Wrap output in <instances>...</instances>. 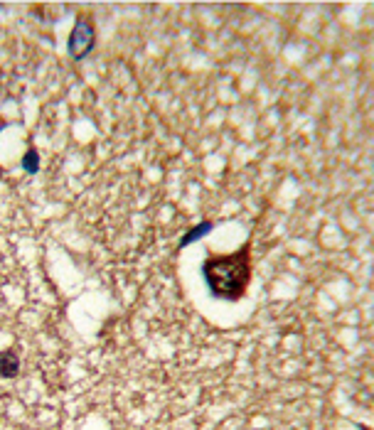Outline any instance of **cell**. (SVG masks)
<instances>
[{
    "instance_id": "1",
    "label": "cell",
    "mask_w": 374,
    "mask_h": 430,
    "mask_svg": "<svg viewBox=\"0 0 374 430\" xmlns=\"http://www.w3.org/2000/svg\"><path fill=\"white\" fill-rule=\"evenodd\" d=\"M202 278H205L207 288L215 298L227 300V303L242 300L251 281L249 244H244L234 254L210 256L202 263Z\"/></svg>"
},
{
    "instance_id": "2",
    "label": "cell",
    "mask_w": 374,
    "mask_h": 430,
    "mask_svg": "<svg viewBox=\"0 0 374 430\" xmlns=\"http://www.w3.org/2000/svg\"><path fill=\"white\" fill-rule=\"evenodd\" d=\"M96 47V28H94V20L89 15H82L74 25L72 35H69V55L72 59H84Z\"/></svg>"
},
{
    "instance_id": "3",
    "label": "cell",
    "mask_w": 374,
    "mask_h": 430,
    "mask_svg": "<svg viewBox=\"0 0 374 430\" xmlns=\"http://www.w3.org/2000/svg\"><path fill=\"white\" fill-rule=\"evenodd\" d=\"M20 372V359L13 349L0 352V379H13Z\"/></svg>"
},
{
    "instance_id": "4",
    "label": "cell",
    "mask_w": 374,
    "mask_h": 430,
    "mask_svg": "<svg viewBox=\"0 0 374 430\" xmlns=\"http://www.w3.org/2000/svg\"><path fill=\"white\" fill-rule=\"evenodd\" d=\"M212 229H215V224H212V222H202V224H197V227H192V229L183 236V241H180V249H185V246H190L192 241H200L202 236L210 234Z\"/></svg>"
},
{
    "instance_id": "5",
    "label": "cell",
    "mask_w": 374,
    "mask_h": 430,
    "mask_svg": "<svg viewBox=\"0 0 374 430\" xmlns=\"http://www.w3.org/2000/svg\"><path fill=\"white\" fill-rule=\"evenodd\" d=\"M23 170L28 172V175H35V172L40 170V155H37L35 150H28V155L23 158Z\"/></svg>"
}]
</instances>
